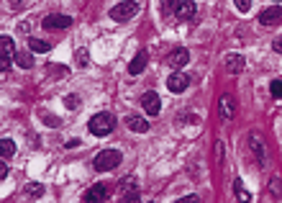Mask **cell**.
<instances>
[{
    "label": "cell",
    "instance_id": "cell-6",
    "mask_svg": "<svg viewBox=\"0 0 282 203\" xmlns=\"http://www.w3.org/2000/svg\"><path fill=\"white\" fill-rule=\"evenodd\" d=\"M259 24H262V26H275V24H282V8H280V5L264 8L262 13H259Z\"/></svg>",
    "mask_w": 282,
    "mask_h": 203
},
{
    "label": "cell",
    "instance_id": "cell-18",
    "mask_svg": "<svg viewBox=\"0 0 282 203\" xmlns=\"http://www.w3.org/2000/svg\"><path fill=\"white\" fill-rule=\"evenodd\" d=\"M75 64L80 67V70H85V67L90 64V54H87V49H77V52H75Z\"/></svg>",
    "mask_w": 282,
    "mask_h": 203
},
{
    "label": "cell",
    "instance_id": "cell-26",
    "mask_svg": "<svg viewBox=\"0 0 282 203\" xmlns=\"http://www.w3.org/2000/svg\"><path fill=\"white\" fill-rule=\"evenodd\" d=\"M123 201H128V203L139 201V190H126V196H123Z\"/></svg>",
    "mask_w": 282,
    "mask_h": 203
},
{
    "label": "cell",
    "instance_id": "cell-17",
    "mask_svg": "<svg viewBox=\"0 0 282 203\" xmlns=\"http://www.w3.org/2000/svg\"><path fill=\"white\" fill-rule=\"evenodd\" d=\"M0 154H3V160H10V157L16 154V142L13 139H3L0 142Z\"/></svg>",
    "mask_w": 282,
    "mask_h": 203
},
{
    "label": "cell",
    "instance_id": "cell-5",
    "mask_svg": "<svg viewBox=\"0 0 282 203\" xmlns=\"http://www.w3.org/2000/svg\"><path fill=\"white\" fill-rule=\"evenodd\" d=\"M141 106H144V111L149 116H156L162 111V100H159V95L154 93V90H149V93H144L141 95Z\"/></svg>",
    "mask_w": 282,
    "mask_h": 203
},
{
    "label": "cell",
    "instance_id": "cell-3",
    "mask_svg": "<svg viewBox=\"0 0 282 203\" xmlns=\"http://www.w3.org/2000/svg\"><path fill=\"white\" fill-rule=\"evenodd\" d=\"M95 170L98 173H108V170H113L116 165H121V152L118 149H103L98 157H95Z\"/></svg>",
    "mask_w": 282,
    "mask_h": 203
},
{
    "label": "cell",
    "instance_id": "cell-8",
    "mask_svg": "<svg viewBox=\"0 0 282 203\" xmlns=\"http://www.w3.org/2000/svg\"><path fill=\"white\" fill-rule=\"evenodd\" d=\"M187 62H190V52H187V49H175V52L167 57V64L172 67V70H182Z\"/></svg>",
    "mask_w": 282,
    "mask_h": 203
},
{
    "label": "cell",
    "instance_id": "cell-21",
    "mask_svg": "<svg viewBox=\"0 0 282 203\" xmlns=\"http://www.w3.org/2000/svg\"><path fill=\"white\" fill-rule=\"evenodd\" d=\"M249 142H252V149H254V154H256V157H264V146H262V139H259L256 134H252V137H249Z\"/></svg>",
    "mask_w": 282,
    "mask_h": 203
},
{
    "label": "cell",
    "instance_id": "cell-15",
    "mask_svg": "<svg viewBox=\"0 0 282 203\" xmlns=\"http://www.w3.org/2000/svg\"><path fill=\"white\" fill-rule=\"evenodd\" d=\"M16 62H18V67H24V70H31V67H33V52L31 49L28 52H18Z\"/></svg>",
    "mask_w": 282,
    "mask_h": 203
},
{
    "label": "cell",
    "instance_id": "cell-12",
    "mask_svg": "<svg viewBox=\"0 0 282 203\" xmlns=\"http://www.w3.org/2000/svg\"><path fill=\"white\" fill-rule=\"evenodd\" d=\"M146 59H149V57H146V52H139L136 57L131 59V64H128V72H131V75H141V72L146 70Z\"/></svg>",
    "mask_w": 282,
    "mask_h": 203
},
{
    "label": "cell",
    "instance_id": "cell-4",
    "mask_svg": "<svg viewBox=\"0 0 282 203\" xmlns=\"http://www.w3.org/2000/svg\"><path fill=\"white\" fill-rule=\"evenodd\" d=\"M41 26L47 29V31H54V29H70L72 26V18L70 16H64V13H51L41 21Z\"/></svg>",
    "mask_w": 282,
    "mask_h": 203
},
{
    "label": "cell",
    "instance_id": "cell-22",
    "mask_svg": "<svg viewBox=\"0 0 282 203\" xmlns=\"http://www.w3.org/2000/svg\"><path fill=\"white\" fill-rule=\"evenodd\" d=\"M179 3H182V0H162V10H164L167 16H169V13L175 16V10H177V5H179Z\"/></svg>",
    "mask_w": 282,
    "mask_h": 203
},
{
    "label": "cell",
    "instance_id": "cell-19",
    "mask_svg": "<svg viewBox=\"0 0 282 203\" xmlns=\"http://www.w3.org/2000/svg\"><path fill=\"white\" fill-rule=\"evenodd\" d=\"M221 116H223V118H231V116H233V100H231L229 95L221 100Z\"/></svg>",
    "mask_w": 282,
    "mask_h": 203
},
{
    "label": "cell",
    "instance_id": "cell-9",
    "mask_svg": "<svg viewBox=\"0 0 282 203\" xmlns=\"http://www.w3.org/2000/svg\"><path fill=\"white\" fill-rule=\"evenodd\" d=\"M244 57L241 54H229V57H226V72L229 75H239L241 70H244Z\"/></svg>",
    "mask_w": 282,
    "mask_h": 203
},
{
    "label": "cell",
    "instance_id": "cell-14",
    "mask_svg": "<svg viewBox=\"0 0 282 203\" xmlns=\"http://www.w3.org/2000/svg\"><path fill=\"white\" fill-rule=\"evenodd\" d=\"M126 123H128V129H131V131H139V134L149 131V123H146L141 116H128V118H126Z\"/></svg>",
    "mask_w": 282,
    "mask_h": 203
},
{
    "label": "cell",
    "instance_id": "cell-11",
    "mask_svg": "<svg viewBox=\"0 0 282 203\" xmlns=\"http://www.w3.org/2000/svg\"><path fill=\"white\" fill-rule=\"evenodd\" d=\"M195 10H198L195 0H182V3L177 5L175 16H177V18H193V16H195Z\"/></svg>",
    "mask_w": 282,
    "mask_h": 203
},
{
    "label": "cell",
    "instance_id": "cell-10",
    "mask_svg": "<svg viewBox=\"0 0 282 203\" xmlns=\"http://www.w3.org/2000/svg\"><path fill=\"white\" fill-rule=\"evenodd\" d=\"M82 198H85V201H108L110 196H108V188H105L103 183H98V185H93L90 190H85Z\"/></svg>",
    "mask_w": 282,
    "mask_h": 203
},
{
    "label": "cell",
    "instance_id": "cell-20",
    "mask_svg": "<svg viewBox=\"0 0 282 203\" xmlns=\"http://www.w3.org/2000/svg\"><path fill=\"white\" fill-rule=\"evenodd\" d=\"M269 93H272V98L282 100V77H275V80L269 83Z\"/></svg>",
    "mask_w": 282,
    "mask_h": 203
},
{
    "label": "cell",
    "instance_id": "cell-28",
    "mask_svg": "<svg viewBox=\"0 0 282 203\" xmlns=\"http://www.w3.org/2000/svg\"><path fill=\"white\" fill-rule=\"evenodd\" d=\"M272 49H275L277 54H282V36H277V39H275V44H272Z\"/></svg>",
    "mask_w": 282,
    "mask_h": 203
},
{
    "label": "cell",
    "instance_id": "cell-23",
    "mask_svg": "<svg viewBox=\"0 0 282 203\" xmlns=\"http://www.w3.org/2000/svg\"><path fill=\"white\" fill-rule=\"evenodd\" d=\"M64 106L70 108V111H75L77 106H80V98H77V95H67V98H64Z\"/></svg>",
    "mask_w": 282,
    "mask_h": 203
},
{
    "label": "cell",
    "instance_id": "cell-1",
    "mask_svg": "<svg viewBox=\"0 0 282 203\" xmlns=\"http://www.w3.org/2000/svg\"><path fill=\"white\" fill-rule=\"evenodd\" d=\"M113 126H116V118H113L110 114H105V111L103 114H95L87 123V129H90L93 137H108V134L113 131Z\"/></svg>",
    "mask_w": 282,
    "mask_h": 203
},
{
    "label": "cell",
    "instance_id": "cell-2",
    "mask_svg": "<svg viewBox=\"0 0 282 203\" xmlns=\"http://www.w3.org/2000/svg\"><path fill=\"white\" fill-rule=\"evenodd\" d=\"M136 13H139V3H136V0H121L118 5L110 8L108 16H110L113 21H128V18H133Z\"/></svg>",
    "mask_w": 282,
    "mask_h": 203
},
{
    "label": "cell",
    "instance_id": "cell-30",
    "mask_svg": "<svg viewBox=\"0 0 282 203\" xmlns=\"http://www.w3.org/2000/svg\"><path fill=\"white\" fill-rule=\"evenodd\" d=\"M8 177V165H0V180Z\"/></svg>",
    "mask_w": 282,
    "mask_h": 203
},
{
    "label": "cell",
    "instance_id": "cell-13",
    "mask_svg": "<svg viewBox=\"0 0 282 203\" xmlns=\"http://www.w3.org/2000/svg\"><path fill=\"white\" fill-rule=\"evenodd\" d=\"M28 49L33 52V54H47L49 49H51V44L49 41H44V39H28Z\"/></svg>",
    "mask_w": 282,
    "mask_h": 203
},
{
    "label": "cell",
    "instance_id": "cell-25",
    "mask_svg": "<svg viewBox=\"0 0 282 203\" xmlns=\"http://www.w3.org/2000/svg\"><path fill=\"white\" fill-rule=\"evenodd\" d=\"M233 3H236V8H239L241 13H246V10L252 8V0H233Z\"/></svg>",
    "mask_w": 282,
    "mask_h": 203
},
{
    "label": "cell",
    "instance_id": "cell-29",
    "mask_svg": "<svg viewBox=\"0 0 282 203\" xmlns=\"http://www.w3.org/2000/svg\"><path fill=\"white\" fill-rule=\"evenodd\" d=\"M64 146H67V149H75V146H80V139H70Z\"/></svg>",
    "mask_w": 282,
    "mask_h": 203
},
{
    "label": "cell",
    "instance_id": "cell-7",
    "mask_svg": "<svg viewBox=\"0 0 282 203\" xmlns=\"http://www.w3.org/2000/svg\"><path fill=\"white\" fill-rule=\"evenodd\" d=\"M187 75H182V72H172V75H169V80H167V87L169 90H172V93H185V90H187Z\"/></svg>",
    "mask_w": 282,
    "mask_h": 203
},
{
    "label": "cell",
    "instance_id": "cell-24",
    "mask_svg": "<svg viewBox=\"0 0 282 203\" xmlns=\"http://www.w3.org/2000/svg\"><path fill=\"white\" fill-rule=\"evenodd\" d=\"M41 193H44V188H41L39 183H31V185H28V196H31V198H39Z\"/></svg>",
    "mask_w": 282,
    "mask_h": 203
},
{
    "label": "cell",
    "instance_id": "cell-27",
    "mask_svg": "<svg viewBox=\"0 0 282 203\" xmlns=\"http://www.w3.org/2000/svg\"><path fill=\"white\" fill-rule=\"evenodd\" d=\"M44 121H47V126H59V118L56 116H44Z\"/></svg>",
    "mask_w": 282,
    "mask_h": 203
},
{
    "label": "cell",
    "instance_id": "cell-16",
    "mask_svg": "<svg viewBox=\"0 0 282 203\" xmlns=\"http://www.w3.org/2000/svg\"><path fill=\"white\" fill-rule=\"evenodd\" d=\"M0 49H3V59H10V57H13V52H16L13 39H10V36H3V39H0Z\"/></svg>",
    "mask_w": 282,
    "mask_h": 203
}]
</instances>
